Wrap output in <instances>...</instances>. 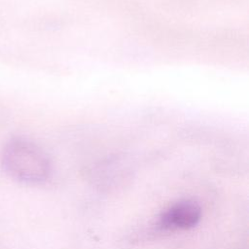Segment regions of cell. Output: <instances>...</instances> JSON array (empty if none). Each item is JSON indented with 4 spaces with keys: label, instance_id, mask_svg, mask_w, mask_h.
Masks as SVG:
<instances>
[{
    "label": "cell",
    "instance_id": "obj_1",
    "mask_svg": "<svg viewBox=\"0 0 249 249\" xmlns=\"http://www.w3.org/2000/svg\"><path fill=\"white\" fill-rule=\"evenodd\" d=\"M1 164L10 177L27 184L42 183L51 173L47 155L36 144L22 137H14L6 143Z\"/></svg>",
    "mask_w": 249,
    "mask_h": 249
},
{
    "label": "cell",
    "instance_id": "obj_2",
    "mask_svg": "<svg viewBox=\"0 0 249 249\" xmlns=\"http://www.w3.org/2000/svg\"><path fill=\"white\" fill-rule=\"evenodd\" d=\"M201 218V208L196 201L185 199L168 207L160 216L159 225L165 230H189Z\"/></svg>",
    "mask_w": 249,
    "mask_h": 249
}]
</instances>
